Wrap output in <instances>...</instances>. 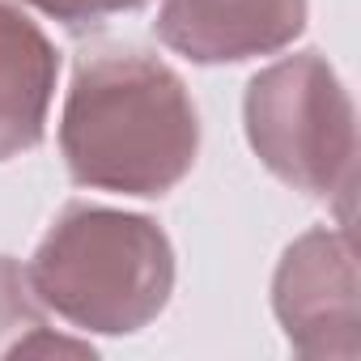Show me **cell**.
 I'll list each match as a JSON object with an SVG mask.
<instances>
[{
	"label": "cell",
	"mask_w": 361,
	"mask_h": 361,
	"mask_svg": "<svg viewBox=\"0 0 361 361\" xmlns=\"http://www.w3.org/2000/svg\"><path fill=\"white\" fill-rule=\"evenodd\" d=\"M200 153L196 102L166 60L140 47H98L73 68L60 115V157L90 192L157 200Z\"/></svg>",
	"instance_id": "1"
},
{
	"label": "cell",
	"mask_w": 361,
	"mask_h": 361,
	"mask_svg": "<svg viewBox=\"0 0 361 361\" xmlns=\"http://www.w3.org/2000/svg\"><path fill=\"white\" fill-rule=\"evenodd\" d=\"M43 310L77 331L132 336L174 293V247L145 213L73 200L26 264Z\"/></svg>",
	"instance_id": "2"
},
{
	"label": "cell",
	"mask_w": 361,
	"mask_h": 361,
	"mask_svg": "<svg viewBox=\"0 0 361 361\" xmlns=\"http://www.w3.org/2000/svg\"><path fill=\"white\" fill-rule=\"evenodd\" d=\"M243 123L255 157L285 188L327 200L353 196L357 111L319 51H293L247 81Z\"/></svg>",
	"instance_id": "3"
},
{
	"label": "cell",
	"mask_w": 361,
	"mask_h": 361,
	"mask_svg": "<svg viewBox=\"0 0 361 361\" xmlns=\"http://www.w3.org/2000/svg\"><path fill=\"white\" fill-rule=\"evenodd\" d=\"M272 310L302 357L361 353V293L357 255L344 226H314L293 238L272 272Z\"/></svg>",
	"instance_id": "4"
},
{
	"label": "cell",
	"mask_w": 361,
	"mask_h": 361,
	"mask_svg": "<svg viewBox=\"0 0 361 361\" xmlns=\"http://www.w3.org/2000/svg\"><path fill=\"white\" fill-rule=\"evenodd\" d=\"M310 0H161L153 35L192 64H243L285 51Z\"/></svg>",
	"instance_id": "5"
},
{
	"label": "cell",
	"mask_w": 361,
	"mask_h": 361,
	"mask_svg": "<svg viewBox=\"0 0 361 361\" xmlns=\"http://www.w3.org/2000/svg\"><path fill=\"white\" fill-rule=\"evenodd\" d=\"M60 81V51L43 26L0 0V161L43 145Z\"/></svg>",
	"instance_id": "6"
},
{
	"label": "cell",
	"mask_w": 361,
	"mask_h": 361,
	"mask_svg": "<svg viewBox=\"0 0 361 361\" xmlns=\"http://www.w3.org/2000/svg\"><path fill=\"white\" fill-rule=\"evenodd\" d=\"M35 327H43V306L30 276L13 255H0V357H9Z\"/></svg>",
	"instance_id": "7"
},
{
	"label": "cell",
	"mask_w": 361,
	"mask_h": 361,
	"mask_svg": "<svg viewBox=\"0 0 361 361\" xmlns=\"http://www.w3.org/2000/svg\"><path fill=\"white\" fill-rule=\"evenodd\" d=\"M22 5L47 13L51 22H60V26H68V30H94V26H102L106 18L132 13V9L149 5V0H22Z\"/></svg>",
	"instance_id": "8"
},
{
	"label": "cell",
	"mask_w": 361,
	"mask_h": 361,
	"mask_svg": "<svg viewBox=\"0 0 361 361\" xmlns=\"http://www.w3.org/2000/svg\"><path fill=\"white\" fill-rule=\"evenodd\" d=\"M47 353H77V357H94V344H85V340H64V336H56L47 323L43 327H35L13 353H9V361H18V357H47Z\"/></svg>",
	"instance_id": "9"
}]
</instances>
